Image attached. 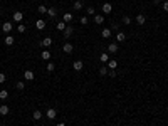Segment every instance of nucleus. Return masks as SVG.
<instances>
[{
	"label": "nucleus",
	"instance_id": "obj_1",
	"mask_svg": "<svg viewBox=\"0 0 168 126\" xmlns=\"http://www.w3.org/2000/svg\"><path fill=\"white\" fill-rule=\"evenodd\" d=\"M12 19H14V20H15V22H17V24H20V22H22V19H24V14H22V12H20V10H17V12H14V15H12Z\"/></svg>",
	"mask_w": 168,
	"mask_h": 126
},
{
	"label": "nucleus",
	"instance_id": "obj_2",
	"mask_svg": "<svg viewBox=\"0 0 168 126\" xmlns=\"http://www.w3.org/2000/svg\"><path fill=\"white\" fill-rule=\"evenodd\" d=\"M56 116H57V111L54 109V108H49L47 113H45V118H47V120H54Z\"/></svg>",
	"mask_w": 168,
	"mask_h": 126
},
{
	"label": "nucleus",
	"instance_id": "obj_3",
	"mask_svg": "<svg viewBox=\"0 0 168 126\" xmlns=\"http://www.w3.org/2000/svg\"><path fill=\"white\" fill-rule=\"evenodd\" d=\"M41 45H42V47H45V49L51 47V45H52V39H51V37H44V39L41 41Z\"/></svg>",
	"mask_w": 168,
	"mask_h": 126
},
{
	"label": "nucleus",
	"instance_id": "obj_4",
	"mask_svg": "<svg viewBox=\"0 0 168 126\" xmlns=\"http://www.w3.org/2000/svg\"><path fill=\"white\" fill-rule=\"evenodd\" d=\"M12 27H14L12 22H3V25H2V30L5 32V34H9V32L12 30Z\"/></svg>",
	"mask_w": 168,
	"mask_h": 126
},
{
	"label": "nucleus",
	"instance_id": "obj_5",
	"mask_svg": "<svg viewBox=\"0 0 168 126\" xmlns=\"http://www.w3.org/2000/svg\"><path fill=\"white\" fill-rule=\"evenodd\" d=\"M62 50H64V52H66V54H71V52H72V50H74V47H72V44H69V42H66V44L62 45Z\"/></svg>",
	"mask_w": 168,
	"mask_h": 126
},
{
	"label": "nucleus",
	"instance_id": "obj_6",
	"mask_svg": "<svg viewBox=\"0 0 168 126\" xmlns=\"http://www.w3.org/2000/svg\"><path fill=\"white\" fill-rule=\"evenodd\" d=\"M47 15L51 17V19H56V17H57V9H56V7H51V9H47Z\"/></svg>",
	"mask_w": 168,
	"mask_h": 126
},
{
	"label": "nucleus",
	"instance_id": "obj_7",
	"mask_svg": "<svg viewBox=\"0 0 168 126\" xmlns=\"http://www.w3.org/2000/svg\"><path fill=\"white\" fill-rule=\"evenodd\" d=\"M111 10H113V5L111 3H103V14H111Z\"/></svg>",
	"mask_w": 168,
	"mask_h": 126
},
{
	"label": "nucleus",
	"instance_id": "obj_8",
	"mask_svg": "<svg viewBox=\"0 0 168 126\" xmlns=\"http://www.w3.org/2000/svg\"><path fill=\"white\" fill-rule=\"evenodd\" d=\"M72 67L76 71H81L84 67V62H83V61H74V62H72Z\"/></svg>",
	"mask_w": 168,
	"mask_h": 126
},
{
	"label": "nucleus",
	"instance_id": "obj_9",
	"mask_svg": "<svg viewBox=\"0 0 168 126\" xmlns=\"http://www.w3.org/2000/svg\"><path fill=\"white\" fill-rule=\"evenodd\" d=\"M106 67H108V69H116L118 67V61H114V59L108 61V62H106Z\"/></svg>",
	"mask_w": 168,
	"mask_h": 126
},
{
	"label": "nucleus",
	"instance_id": "obj_10",
	"mask_svg": "<svg viewBox=\"0 0 168 126\" xmlns=\"http://www.w3.org/2000/svg\"><path fill=\"white\" fill-rule=\"evenodd\" d=\"M9 113H10L9 106H7V104H2V106H0V114H2V116H7Z\"/></svg>",
	"mask_w": 168,
	"mask_h": 126
},
{
	"label": "nucleus",
	"instance_id": "obj_11",
	"mask_svg": "<svg viewBox=\"0 0 168 126\" xmlns=\"http://www.w3.org/2000/svg\"><path fill=\"white\" fill-rule=\"evenodd\" d=\"M62 20H64V22H66V24L72 22V14H71V12H66V14H64V15H62Z\"/></svg>",
	"mask_w": 168,
	"mask_h": 126
},
{
	"label": "nucleus",
	"instance_id": "obj_12",
	"mask_svg": "<svg viewBox=\"0 0 168 126\" xmlns=\"http://www.w3.org/2000/svg\"><path fill=\"white\" fill-rule=\"evenodd\" d=\"M62 32H64V37H66V39H67V37H71V34H72V32H74V29H72V27H71V25H67V27H66V29H64V30H62Z\"/></svg>",
	"mask_w": 168,
	"mask_h": 126
},
{
	"label": "nucleus",
	"instance_id": "obj_13",
	"mask_svg": "<svg viewBox=\"0 0 168 126\" xmlns=\"http://www.w3.org/2000/svg\"><path fill=\"white\" fill-rule=\"evenodd\" d=\"M32 120H35V121H39V120H42V111H39V109H35L34 113H32Z\"/></svg>",
	"mask_w": 168,
	"mask_h": 126
},
{
	"label": "nucleus",
	"instance_id": "obj_14",
	"mask_svg": "<svg viewBox=\"0 0 168 126\" xmlns=\"http://www.w3.org/2000/svg\"><path fill=\"white\" fill-rule=\"evenodd\" d=\"M145 22H146V17L143 15V14H138V15H136V24L138 25H143Z\"/></svg>",
	"mask_w": 168,
	"mask_h": 126
},
{
	"label": "nucleus",
	"instance_id": "obj_15",
	"mask_svg": "<svg viewBox=\"0 0 168 126\" xmlns=\"http://www.w3.org/2000/svg\"><path fill=\"white\" fill-rule=\"evenodd\" d=\"M108 50H109L111 54H116V52H118V44H116V42H111V44L108 45Z\"/></svg>",
	"mask_w": 168,
	"mask_h": 126
},
{
	"label": "nucleus",
	"instance_id": "obj_16",
	"mask_svg": "<svg viewBox=\"0 0 168 126\" xmlns=\"http://www.w3.org/2000/svg\"><path fill=\"white\" fill-rule=\"evenodd\" d=\"M24 77H25L27 81H34V72H32V71H25V72H24Z\"/></svg>",
	"mask_w": 168,
	"mask_h": 126
},
{
	"label": "nucleus",
	"instance_id": "obj_17",
	"mask_svg": "<svg viewBox=\"0 0 168 126\" xmlns=\"http://www.w3.org/2000/svg\"><path fill=\"white\" fill-rule=\"evenodd\" d=\"M35 27H37L39 30H42V29H45V22H44L42 19H39L37 22H35Z\"/></svg>",
	"mask_w": 168,
	"mask_h": 126
},
{
	"label": "nucleus",
	"instance_id": "obj_18",
	"mask_svg": "<svg viewBox=\"0 0 168 126\" xmlns=\"http://www.w3.org/2000/svg\"><path fill=\"white\" fill-rule=\"evenodd\" d=\"M41 57L44 61H49V59H51V52H49V50H42V52H41Z\"/></svg>",
	"mask_w": 168,
	"mask_h": 126
},
{
	"label": "nucleus",
	"instance_id": "obj_19",
	"mask_svg": "<svg viewBox=\"0 0 168 126\" xmlns=\"http://www.w3.org/2000/svg\"><path fill=\"white\" fill-rule=\"evenodd\" d=\"M116 41H118V42H124V41H126V35H124L123 32H118V35H116Z\"/></svg>",
	"mask_w": 168,
	"mask_h": 126
},
{
	"label": "nucleus",
	"instance_id": "obj_20",
	"mask_svg": "<svg viewBox=\"0 0 168 126\" xmlns=\"http://www.w3.org/2000/svg\"><path fill=\"white\" fill-rule=\"evenodd\" d=\"M94 22L96 24H103V22H104V17L99 15V14H96V15H94Z\"/></svg>",
	"mask_w": 168,
	"mask_h": 126
},
{
	"label": "nucleus",
	"instance_id": "obj_21",
	"mask_svg": "<svg viewBox=\"0 0 168 126\" xmlns=\"http://www.w3.org/2000/svg\"><path fill=\"white\" fill-rule=\"evenodd\" d=\"M14 42H15V39H14L12 35H7V37H5V44H7V45H12Z\"/></svg>",
	"mask_w": 168,
	"mask_h": 126
},
{
	"label": "nucleus",
	"instance_id": "obj_22",
	"mask_svg": "<svg viewBox=\"0 0 168 126\" xmlns=\"http://www.w3.org/2000/svg\"><path fill=\"white\" fill-rule=\"evenodd\" d=\"M101 35L103 37H111V29H103Z\"/></svg>",
	"mask_w": 168,
	"mask_h": 126
},
{
	"label": "nucleus",
	"instance_id": "obj_23",
	"mask_svg": "<svg viewBox=\"0 0 168 126\" xmlns=\"http://www.w3.org/2000/svg\"><path fill=\"white\" fill-rule=\"evenodd\" d=\"M83 7H84V3L81 2V0H77V2H74V9H76V10H81V9H83Z\"/></svg>",
	"mask_w": 168,
	"mask_h": 126
},
{
	"label": "nucleus",
	"instance_id": "obj_24",
	"mask_svg": "<svg viewBox=\"0 0 168 126\" xmlns=\"http://www.w3.org/2000/svg\"><path fill=\"white\" fill-rule=\"evenodd\" d=\"M99 61H101V62H108V61H109V56H108V54H101V56H99Z\"/></svg>",
	"mask_w": 168,
	"mask_h": 126
},
{
	"label": "nucleus",
	"instance_id": "obj_25",
	"mask_svg": "<svg viewBox=\"0 0 168 126\" xmlns=\"http://www.w3.org/2000/svg\"><path fill=\"white\" fill-rule=\"evenodd\" d=\"M17 30H19L20 34H24V32L27 30V27H25V25H24V24H19V25H17Z\"/></svg>",
	"mask_w": 168,
	"mask_h": 126
},
{
	"label": "nucleus",
	"instance_id": "obj_26",
	"mask_svg": "<svg viewBox=\"0 0 168 126\" xmlns=\"http://www.w3.org/2000/svg\"><path fill=\"white\" fill-rule=\"evenodd\" d=\"M37 12H39V14H47V7H45V5H39Z\"/></svg>",
	"mask_w": 168,
	"mask_h": 126
},
{
	"label": "nucleus",
	"instance_id": "obj_27",
	"mask_svg": "<svg viewBox=\"0 0 168 126\" xmlns=\"http://www.w3.org/2000/svg\"><path fill=\"white\" fill-rule=\"evenodd\" d=\"M66 27H67V24L64 22V20H62V22H57V29H59V30H64Z\"/></svg>",
	"mask_w": 168,
	"mask_h": 126
},
{
	"label": "nucleus",
	"instance_id": "obj_28",
	"mask_svg": "<svg viewBox=\"0 0 168 126\" xmlns=\"http://www.w3.org/2000/svg\"><path fill=\"white\" fill-rule=\"evenodd\" d=\"M86 12H88V15H96L94 7H88V9H86Z\"/></svg>",
	"mask_w": 168,
	"mask_h": 126
},
{
	"label": "nucleus",
	"instance_id": "obj_29",
	"mask_svg": "<svg viewBox=\"0 0 168 126\" xmlns=\"http://www.w3.org/2000/svg\"><path fill=\"white\" fill-rule=\"evenodd\" d=\"M15 88L19 89V91H24V88H25V86H24V82L22 81H17V84H15Z\"/></svg>",
	"mask_w": 168,
	"mask_h": 126
},
{
	"label": "nucleus",
	"instance_id": "obj_30",
	"mask_svg": "<svg viewBox=\"0 0 168 126\" xmlns=\"http://www.w3.org/2000/svg\"><path fill=\"white\" fill-rule=\"evenodd\" d=\"M123 24H124V25H130V24H131L130 15H124V17H123Z\"/></svg>",
	"mask_w": 168,
	"mask_h": 126
},
{
	"label": "nucleus",
	"instance_id": "obj_31",
	"mask_svg": "<svg viewBox=\"0 0 168 126\" xmlns=\"http://www.w3.org/2000/svg\"><path fill=\"white\" fill-rule=\"evenodd\" d=\"M54 69H56V64H54V62H49V64H47V71H49V72H52Z\"/></svg>",
	"mask_w": 168,
	"mask_h": 126
},
{
	"label": "nucleus",
	"instance_id": "obj_32",
	"mask_svg": "<svg viewBox=\"0 0 168 126\" xmlns=\"http://www.w3.org/2000/svg\"><path fill=\"white\" fill-rule=\"evenodd\" d=\"M0 98H2V99H7V98H9V92H7V91H0Z\"/></svg>",
	"mask_w": 168,
	"mask_h": 126
},
{
	"label": "nucleus",
	"instance_id": "obj_33",
	"mask_svg": "<svg viewBox=\"0 0 168 126\" xmlns=\"http://www.w3.org/2000/svg\"><path fill=\"white\" fill-rule=\"evenodd\" d=\"M99 74H101V76H106V74H108V67H101V69H99Z\"/></svg>",
	"mask_w": 168,
	"mask_h": 126
},
{
	"label": "nucleus",
	"instance_id": "obj_34",
	"mask_svg": "<svg viewBox=\"0 0 168 126\" xmlns=\"http://www.w3.org/2000/svg\"><path fill=\"white\" fill-rule=\"evenodd\" d=\"M79 22H81V24H83V25H86V24H88V22H89V19H88V17H86V15H84V17H81V20H79Z\"/></svg>",
	"mask_w": 168,
	"mask_h": 126
},
{
	"label": "nucleus",
	"instance_id": "obj_35",
	"mask_svg": "<svg viewBox=\"0 0 168 126\" xmlns=\"http://www.w3.org/2000/svg\"><path fill=\"white\" fill-rule=\"evenodd\" d=\"M109 77H116V69H109Z\"/></svg>",
	"mask_w": 168,
	"mask_h": 126
},
{
	"label": "nucleus",
	"instance_id": "obj_36",
	"mask_svg": "<svg viewBox=\"0 0 168 126\" xmlns=\"http://www.w3.org/2000/svg\"><path fill=\"white\" fill-rule=\"evenodd\" d=\"M5 74H3V72H0V84H2V82H5Z\"/></svg>",
	"mask_w": 168,
	"mask_h": 126
},
{
	"label": "nucleus",
	"instance_id": "obj_37",
	"mask_svg": "<svg viewBox=\"0 0 168 126\" xmlns=\"http://www.w3.org/2000/svg\"><path fill=\"white\" fill-rule=\"evenodd\" d=\"M111 29H113V30H119V24H113Z\"/></svg>",
	"mask_w": 168,
	"mask_h": 126
},
{
	"label": "nucleus",
	"instance_id": "obj_38",
	"mask_svg": "<svg viewBox=\"0 0 168 126\" xmlns=\"http://www.w3.org/2000/svg\"><path fill=\"white\" fill-rule=\"evenodd\" d=\"M163 10H165V12H168V2H166V0L163 2Z\"/></svg>",
	"mask_w": 168,
	"mask_h": 126
},
{
	"label": "nucleus",
	"instance_id": "obj_39",
	"mask_svg": "<svg viewBox=\"0 0 168 126\" xmlns=\"http://www.w3.org/2000/svg\"><path fill=\"white\" fill-rule=\"evenodd\" d=\"M153 2H155V3H160V2H162V0H153Z\"/></svg>",
	"mask_w": 168,
	"mask_h": 126
},
{
	"label": "nucleus",
	"instance_id": "obj_40",
	"mask_svg": "<svg viewBox=\"0 0 168 126\" xmlns=\"http://www.w3.org/2000/svg\"><path fill=\"white\" fill-rule=\"evenodd\" d=\"M57 126H66V124H64V123H59V124H57Z\"/></svg>",
	"mask_w": 168,
	"mask_h": 126
},
{
	"label": "nucleus",
	"instance_id": "obj_41",
	"mask_svg": "<svg viewBox=\"0 0 168 126\" xmlns=\"http://www.w3.org/2000/svg\"><path fill=\"white\" fill-rule=\"evenodd\" d=\"M81 2H83V3H84V2H88V0H81Z\"/></svg>",
	"mask_w": 168,
	"mask_h": 126
}]
</instances>
